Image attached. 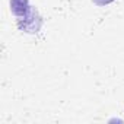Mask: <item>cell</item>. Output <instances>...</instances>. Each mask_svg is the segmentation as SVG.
<instances>
[{
  "label": "cell",
  "mask_w": 124,
  "mask_h": 124,
  "mask_svg": "<svg viewBox=\"0 0 124 124\" xmlns=\"http://www.w3.org/2000/svg\"><path fill=\"white\" fill-rule=\"evenodd\" d=\"M42 26V18L39 12L35 8H31V10L18 19V28L26 34H37Z\"/></svg>",
  "instance_id": "6da1fadb"
},
{
  "label": "cell",
  "mask_w": 124,
  "mask_h": 124,
  "mask_svg": "<svg viewBox=\"0 0 124 124\" xmlns=\"http://www.w3.org/2000/svg\"><path fill=\"white\" fill-rule=\"evenodd\" d=\"M92 2H93L96 6H107V5H109V3H112V2H115V0H92Z\"/></svg>",
  "instance_id": "3957f363"
},
{
  "label": "cell",
  "mask_w": 124,
  "mask_h": 124,
  "mask_svg": "<svg viewBox=\"0 0 124 124\" xmlns=\"http://www.w3.org/2000/svg\"><path fill=\"white\" fill-rule=\"evenodd\" d=\"M31 8L32 6L29 5V0H10V10L18 18L25 16L31 10Z\"/></svg>",
  "instance_id": "7a4b0ae2"
}]
</instances>
